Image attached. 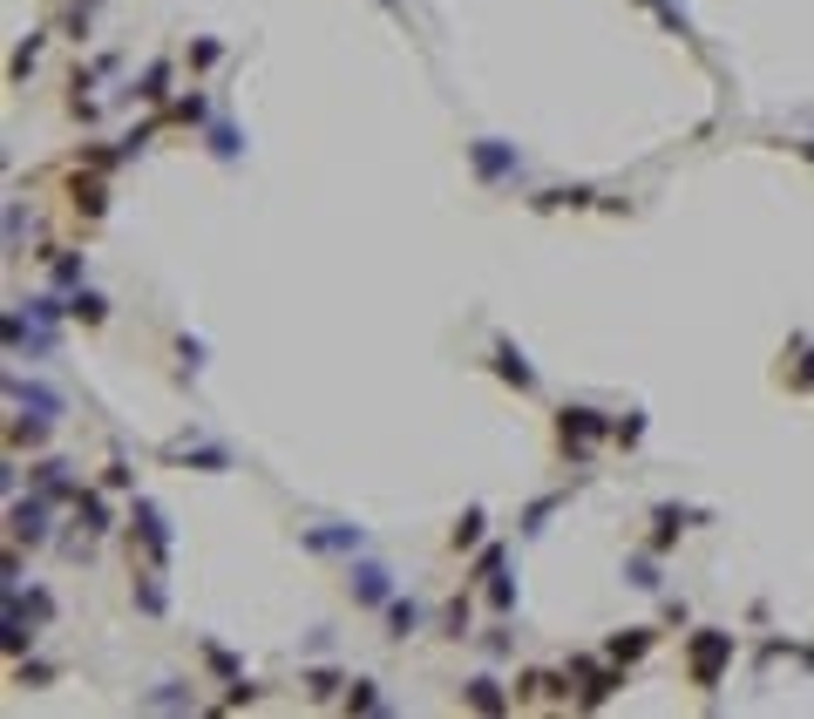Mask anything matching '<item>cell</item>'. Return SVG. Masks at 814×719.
I'll return each mask as SVG.
<instances>
[{
  "label": "cell",
  "mask_w": 814,
  "mask_h": 719,
  "mask_svg": "<svg viewBox=\"0 0 814 719\" xmlns=\"http://www.w3.org/2000/svg\"><path fill=\"white\" fill-rule=\"evenodd\" d=\"M686 665H692V686H720V672L733 665V631H692L686 644Z\"/></svg>",
  "instance_id": "1"
},
{
  "label": "cell",
  "mask_w": 814,
  "mask_h": 719,
  "mask_svg": "<svg viewBox=\"0 0 814 719\" xmlns=\"http://www.w3.org/2000/svg\"><path fill=\"white\" fill-rule=\"evenodd\" d=\"M604 434H611V421H604L598 408H564V414H556V442L577 448V455H584L591 442H604Z\"/></svg>",
  "instance_id": "2"
},
{
  "label": "cell",
  "mask_w": 814,
  "mask_h": 719,
  "mask_svg": "<svg viewBox=\"0 0 814 719\" xmlns=\"http://www.w3.org/2000/svg\"><path fill=\"white\" fill-rule=\"evenodd\" d=\"M136 536H143V550H150V564H170V530L156 516V503H136Z\"/></svg>",
  "instance_id": "3"
},
{
  "label": "cell",
  "mask_w": 814,
  "mask_h": 719,
  "mask_svg": "<svg viewBox=\"0 0 814 719\" xmlns=\"http://www.w3.org/2000/svg\"><path fill=\"white\" fill-rule=\"evenodd\" d=\"M7 516H14V543H41V536H48V503H41V495L14 503Z\"/></svg>",
  "instance_id": "4"
},
{
  "label": "cell",
  "mask_w": 814,
  "mask_h": 719,
  "mask_svg": "<svg viewBox=\"0 0 814 719\" xmlns=\"http://www.w3.org/2000/svg\"><path fill=\"white\" fill-rule=\"evenodd\" d=\"M652 638H659L652 625H631V631H617L604 652H611V665H631V658H645V652H652Z\"/></svg>",
  "instance_id": "5"
},
{
  "label": "cell",
  "mask_w": 814,
  "mask_h": 719,
  "mask_svg": "<svg viewBox=\"0 0 814 719\" xmlns=\"http://www.w3.org/2000/svg\"><path fill=\"white\" fill-rule=\"evenodd\" d=\"M346 577H354V597H360V604H387V570H381V564H354Z\"/></svg>",
  "instance_id": "6"
},
{
  "label": "cell",
  "mask_w": 814,
  "mask_h": 719,
  "mask_svg": "<svg viewBox=\"0 0 814 719\" xmlns=\"http://www.w3.org/2000/svg\"><path fill=\"white\" fill-rule=\"evenodd\" d=\"M495 373H503V381H516V387H522V394H530V387H537V373L522 367V353H516V346H509V339H495Z\"/></svg>",
  "instance_id": "7"
},
{
  "label": "cell",
  "mask_w": 814,
  "mask_h": 719,
  "mask_svg": "<svg viewBox=\"0 0 814 719\" xmlns=\"http://www.w3.org/2000/svg\"><path fill=\"white\" fill-rule=\"evenodd\" d=\"M461 699L476 706V713H503V706H509V692L495 686V679H468V686H461Z\"/></svg>",
  "instance_id": "8"
},
{
  "label": "cell",
  "mask_w": 814,
  "mask_h": 719,
  "mask_svg": "<svg viewBox=\"0 0 814 719\" xmlns=\"http://www.w3.org/2000/svg\"><path fill=\"white\" fill-rule=\"evenodd\" d=\"M34 482H41V495H82L68 482V461H34Z\"/></svg>",
  "instance_id": "9"
},
{
  "label": "cell",
  "mask_w": 814,
  "mask_h": 719,
  "mask_svg": "<svg viewBox=\"0 0 814 719\" xmlns=\"http://www.w3.org/2000/svg\"><path fill=\"white\" fill-rule=\"evenodd\" d=\"M75 522H82L89 536H102V530H109V509H102V495H89V489H82V495H75Z\"/></svg>",
  "instance_id": "10"
},
{
  "label": "cell",
  "mask_w": 814,
  "mask_h": 719,
  "mask_svg": "<svg viewBox=\"0 0 814 719\" xmlns=\"http://www.w3.org/2000/svg\"><path fill=\"white\" fill-rule=\"evenodd\" d=\"M468 156H476V170H482V177H503V170H522L516 156H509V150H495V143H476Z\"/></svg>",
  "instance_id": "11"
},
{
  "label": "cell",
  "mask_w": 814,
  "mask_h": 719,
  "mask_svg": "<svg viewBox=\"0 0 814 719\" xmlns=\"http://www.w3.org/2000/svg\"><path fill=\"white\" fill-rule=\"evenodd\" d=\"M360 543H367L360 530H312L306 536V550H360Z\"/></svg>",
  "instance_id": "12"
},
{
  "label": "cell",
  "mask_w": 814,
  "mask_h": 719,
  "mask_svg": "<svg viewBox=\"0 0 814 719\" xmlns=\"http://www.w3.org/2000/svg\"><path fill=\"white\" fill-rule=\"evenodd\" d=\"M652 522H659V530H652V550H665V543H672V536L686 530L692 516H686V509H672V503H665V509H659V516H652Z\"/></svg>",
  "instance_id": "13"
},
{
  "label": "cell",
  "mask_w": 814,
  "mask_h": 719,
  "mask_svg": "<svg viewBox=\"0 0 814 719\" xmlns=\"http://www.w3.org/2000/svg\"><path fill=\"white\" fill-rule=\"evenodd\" d=\"M102 204H109V190H102V184H82V177H75V217H102Z\"/></svg>",
  "instance_id": "14"
},
{
  "label": "cell",
  "mask_w": 814,
  "mask_h": 719,
  "mask_svg": "<svg viewBox=\"0 0 814 719\" xmlns=\"http://www.w3.org/2000/svg\"><path fill=\"white\" fill-rule=\"evenodd\" d=\"M387 625H394V638H415L421 631V604H387Z\"/></svg>",
  "instance_id": "15"
},
{
  "label": "cell",
  "mask_w": 814,
  "mask_h": 719,
  "mask_svg": "<svg viewBox=\"0 0 814 719\" xmlns=\"http://www.w3.org/2000/svg\"><path fill=\"white\" fill-rule=\"evenodd\" d=\"M68 320H89V326H102V320H109V306L95 299V292H75V299H68Z\"/></svg>",
  "instance_id": "16"
},
{
  "label": "cell",
  "mask_w": 814,
  "mask_h": 719,
  "mask_svg": "<svg viewBox=\"0 0 814 719\" xmlns=\"http://www.w3.org/2000/svg\"><path fill=\"white\" fill-rule=\"evenodd\" d=\"M448 543H455V550H476V543H482V509H468V516L455 522V536H448Z\"/></svg>",
  "instance_id": "17"
},
{
  "label": "cell",
  "mask_w": 814,
  "mask_h": 719,
  "mask_svg": "<svg viewBox=\"0 0 814 719\" xmlns=\"http://www.w3.org/2000/svg\"><path fill=\"white\" fill-rule=\"evenodd\" d=\"M163 82H170V68H163V62L143 68V89H136V95H143V102H163Z\"/></svg>",
  "instance_id": "18"
},
{
  "label": "cell",
  "mask_w": 814,
  "mask_h": 719,
  "mask_svg": "<svg viewBox=\"0 0 814 719\" xmlns=\"http://www.w3.org/2000/svg\"><path fill=\"white\" fill-rule=\"evenodd\" d=\"M381 706V692H373V679H360V692H346V713H373Z\"/></svg>",
  "instance_id": "19"
},
{
  "label": "cell",
  "mask_w": 814,
  "mask_h": 719,
  "mask_svg": "<svg viewBox=\"0 0 814 719\" xmlns=\"http://www.w3.org/2000/svg\"><path fill=\"white\" fill-rule=\"evenodd\" d=\"M631 583H638V591H659V570H652V557H631Z\"/></svg>",
  "instance_id": "20"
},
{
  "label": "cell",
  "mask_w": 814,
  "mask_h": 719,
  "mask_svg": "<svg viewBox=\"0 0 814 719\" xmlns=\"http://www.w3.org/2000/svg\"><path fill=\"white\" fill-rule=\"evenodd\" d=\"M448 638H468V597H455V604H448Z\"/></svg>",
  "instance_id": "21"
},
{
  "label": "cell",
  "mask_w": 814,
  "mask_h": 719,
  "mask_svg": "<svg viewBox=\"0 0 814 719\" xmlns=\"http://www.w3.org/2000/svg\"><path fill=\"white\" fill-rule=\"evenodd\" d=\"M136 604H143V611H163V583L143 577V583H136Z\"/></svg>",
  "instance_id": "22"
},
{
  "label": "cell",
  "mask_w": 814,
  "mask_h": 719,
  "mask_svg": "<svg viewBox=\"0 0 814 719\" xmlns=\"http://www.w3.org/2000/svg\"><path fill=\"white\" fill-rule=\"evenodd\" d=\"M177 123H204V95H184V102H177Z\"/></svg>",
  "instance_id": "23"
},
{
  "label": "cell",
  "mask_w": 814,
  "mask_h": 719,
  "mask_svg": "<svg viewBox=\"0 0 814 719\" xmlns=\"http://www.w3.org/2000/svg\"><path fill=\"white\" fill-rule=\"evenodd\" d=\"M794 150H801V156H808V163H814V143H794Z\"/></svg>",
  "instance_id": "24"
}]
</instances>
